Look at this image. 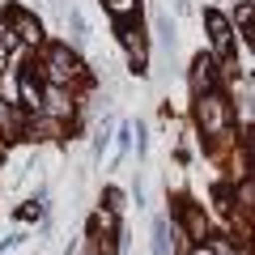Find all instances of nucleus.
Wrapping results in <instances>:
<instances>
[{"label": "nucleus", "instance_id": "7ed1b4c3", "mask_svg": "<svg viewBox=\"0 0 255 255\" xmlns=\"http://www.w3.org/2000/svg\"><path fill=\"white\" fill-rule=\"evenodd\" d=\"M30 68H34V64H30ZM30 68L17 77V94H21V107H26L30 115H43V85H38V77L30 73Z\"/></svg>", "mask_w": 255, "mask_h": 255}, {"label": "nucleus", "instance_id": "4468645a", "mask_svg": "<svg viewBox=\"0 0 255 255\" xmlns=\"http://www.w3.org/2000/svg\"><path fill=\"white\" fill-rule=\"evenodd\" d=\"M107 209H115V213H119V209H124V191H115V187H111V191H107Z\"/></svg>", "mask_w": 255, "mask_h": 255}, {"label": "nucleus", "instance_id": "ddd939ff", "mask_svg": "<svg viewBox=\"0 0 255 255\" xmlns=\"http://www.w3.org/2000/svg\"><path fill=\"white\" fill-rule=\"evenodd\" d=\"M213 251H217V255H247L243 247H234V243H226V238H217V243H213Z\"/></svg>", "mask_w": 255, "mask_h": 255}, {"label": "nucleus", "instance_id": "9b49d317", "mask_svg": "<svg viewBox=\"0 0 255 255\" xmlns=\"http://www.w3.org/2000/svg\"><path fill=\"white\" fill-rule=\"evenodd\" d=\"M153 255H170V226L162 217L153 221Z\"/></svg>", "mask_w": 255, "mask_h": 255}, {"label": "nucleus", "instance_id": "dca6fc26", "mask_svg": "<svg viewBox=\"0 0 255 255\" xmlns=\"http://www.w3.org/2000/svg\"><path fill=\"white\" fill-rule=\"evenodd\" d=\"M187 255H217V251H213V247H191Z\"/></svg>", "mask_w": 255, "mask_h": 255}, {"label": "nucleus", "instance_id": "1a4fd4ad", "mask_svg": "<svg viewBox=\"0 0 255 255\" xmlns=\"http://www.w3.org/2000/svg\"><path fill=\"white\" fill-rule=\"evenodd\" d=\"M209 30H213V47L226 51V47H230V21L221 17V13H209Z\"/></svg>", "mask_w": 255, "mask_h": 255}, {"label": "nucleus", "instance_id": "0eeeda50", "mask_svg": "<svg viewBox=\"0 0 255 255\" xmlns=\"http://www.w3.org/2000/svg\"><path fill=\"white\" fill-rule=\"evenodd\" d=\"M119 38H124L132 64H136V68H145V34H140V26H119Z\"/></svg>", "mask_w": 255, "mask_h": 255}, {"label": "nucleus", "instance_id": "f8f14e48", "mask_svg": "<svg viewBox=\"0 0 255 255\" xmlns=\"http://www.w3.org/2000/svg\"><path fill=\"white\" fill-rule=\"evenodd\" d=\"M107 13L115 21H128L132 13H136V0H107Z\"/></svg>", "mask_w": 255, "mask_h": 255}, {"label": "nucleus", "instance_id": "f257e3e1", "mask_svg": "<svg viewBox=\"0 0 255 255\" xmlns=\"http://www.w3.org/2000/svg\"><path fill=\"white\" fill-rule=\"evenodd\" d=\"M43 73H47V81L51 85H60V90H68V85L73 81H81V60H77L73 51H68V47H47V55H43Z\"/></svg>", "mask_w": 255, "mask_h": 255}, {"label": "nucleus", "instance_id": "39448f33", "mask_svg": "<svg viewBox=\"0 0 255 255\" xmlns=\"http://www.w3.org/2000/svg\"><path fill=\"white\" fill-rule=\"evenodd\" d=\"M213 81H217V64L209 55H200V60L191 64V90L204 98V94H213Z\"/></svg>", "mask_w": 255, "mask_h": 255}, {"label": "nucleus", "instance_id": "f3484780", "mask_svg": "<svg viewBox=\"0 0 255 255\" xmlns=\"http://www.w3.org/2000/svg\"><path fill=\"white\" fill-rule=\"evenodd\" d=\"M251 47H255V26H251Z\"/></svg>", "mask_w": 255, "mask_h": 255}, {"label": "nucleus", "instance_id": "2eb2a0df", "mask_svg": "<svg viewBox=\"0 0 255 255\" xmlns=\"http://www.w3.org/2000/svg\"><path fill=\"white\" fill-rule=\"evenodd\" d=\"M9 124H13V115H9V107L0 102V128H9Z\"/></svg>", "mask_w": 255, "mask_h": 255}, {"label": "nucleus", "instance_id": "20e7f679", "mask_svg": "<svg viewBox=\"0 0 255 255\" xmlns=\"http://www.w3.org/2000/svg\"><path fill=\"white\" fill-rule=\"evenodd\" d=\"M179 221H183V238H209V217H204L200 209H196V204H183L179 209Z\"/></svg>", "mask_w": 255, "mask_h": 255}, {"label": "nucleus", "instance_id": "423d86ee", "mask_svg": "<svg viewBox=\"0 0 255 255\" xmlns=\"http://www.w3.org/2000/svg\"><path fill=\"white\" fill-rule=\"evenodd\" d=\"M43 111H47L51 119H64V115H73V98H68V90H60V85L43 90Z\"/></svg>", "mask_w": 255, "mask_h": 255}, {"label": "nucleus", "instance_id": "f03ea898", "mask_svg": "<svg viewBox=\"0 0 255 255\" xmlns=\"http://www.w3.org/2000/svg\"><path fill=\"white\" fill-rule=\"evenodd\" d=\"M196 119H200L204 136H226V128H230V102L221 98L217 90H213V94H204V98H200V107H196Z\"/></svg>", "mask_w": 255, "mask_h": 255}, {"label": "nucleus", "instance_id": "6e6552de", "mask_svg": "<svg viewBox=\"0 0 255 255\" xmlns=\"http://www.w3.org/2000/svg\"><path fill=\"white\" fill-rule=\"evenodd\" d=\"M9 26H13V34H17L21 43H38V38H43V30H38V21L30 17V13H13Z\"/></svg>", "mask_w": 255, "mask_h": 255}, {"label": "nucleus", "instance_id": "9d476101", "mask_svg": "<svg viewBox=\"0 0 255 255\" xmlns=\"http://www.w3.org/2000/svg\"><path fill=\"white\" fill-rule=\"evenodd\" d=\"M115 226H119L115 209H98V213H94V238H111V234H115Z\"/></svg>", "mask_w": 255, "mask_h": 255}]
</instances>
